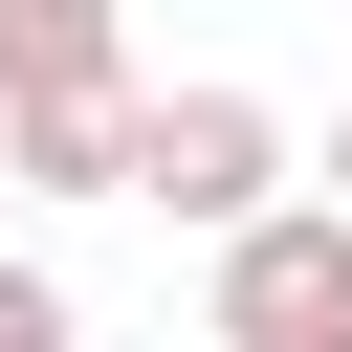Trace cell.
Listing matches in <instances>:
<instances>
[{"instance_id": "1", "label": "cell", "mask_w": 352, "mask_h": 352, "mask_svg": "<svg viewBox=\"0 0 352 352\" xmlns=\"http://www.w3.org/2000/svg\"><path fill=\"white\" fill-rule=\"evenodd\" d=\"M286 176H308V132H286L264 88H154V110H132V198L198 220V264H220L242 220H286Z\"/></svg>"}, {"instance_id": "2", "label": "cell", "mask_w": 352, "mask_h": 352, "mask_svg": "<svg viewBox=\"0 0 352 352\" xmlns=\"http://www.w3.org/2000/svg\"><path fill=\"white\" fill-rule=\"evenodd\" d=\"M198 308H220V352H352V220H330V198L242 220V242L198 264Z\"/></svg>"}, {"instance_id": "3", "label": "cell", "mask_w": 352, "mask_h": 352, "mask_svg": "<svg viewBox=\"0 0 352 352\" xmlns=\"http://www.w3.org/2000/svg\"><path fill=\"white\" fill-rule=\"evenodd\" d=\"M132 110H154V88H66V110H0V198H132Z\"/></svg>"}, {"instance_id": "4", "label": "cell", "mask_w": 352, "mask_h": 352, "mask_svg": "<svg viewBox=\"0 0 352 352\" xmlns=\"http://www.w3.org/2000/svg\"><path fill=\"white\" fill-rule=\"evenodd\" d=\"M66 88H132V22L110 0H0V110H66Z\"/></svg>"}, {"instance_id": "5", "label": "cell", "mask_w": 352, "mask_h": 352, "mask_svg": "<svg viewBox=\"0 0 352 352\" xmlns=\"http://www.w3.org/2000/svg\"><path fill=\"white\" fill-rule=\"evenodd\" d=\"M0 352H88V308H66V264H44V242H0Z\"/></svg>"}, {"instance_id": "6", "label": "cell", "mask_w": 352, "mask_h": 352, "mask_svg": "<svg viewBox=\"0 0 352 352\" xmlns=\"http://www.w3.org/2000/svg\"><path fill=\"white\" fill-rule=\"evenodd\" d=\"M308 198H330V220H352V110H330V154H308Z\"/></svg>"}]
</instances>
